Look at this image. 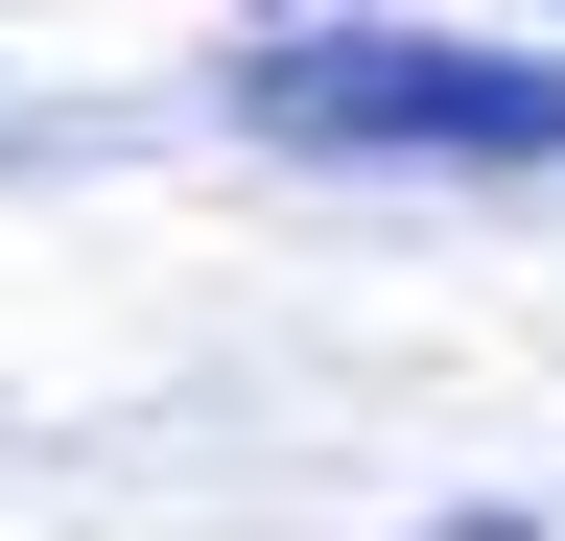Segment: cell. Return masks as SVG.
Masks as SVG:
<instances>
[{
	"instance_id": "cell-1",
	"label": "cell",
	"mask_w": 565,
	"mask_h": 541,
	"mask_svg": "<svg viewBox=\"0 0 565 541\" xmlns=\"http://www.w3.org/2000/svg\"><path fill=\"white\" fill-rule=\"evenodd\" d=\"M236 95H259V142H330V165H565V47H401V24H282Z\"/></svg>"
},
{
	"instance_id": "cell-2",
	"label": "cell",
	"mask_w": 565,
	"mask_h": 541,
	"mask_svg": "<svg viewBox=\"0 0 565 541\" xmlns=\"http://www.w3.org/2000/svg\"><path fill=\"white\" fill-rule=\"evenodd\" d=\"M448 541H519V518H448Z\"/></svg>"
},
{
	"instance_id": "cell-3",
	"label": "cell",
	"mask_w": 565,
	"mask_h": 541,
	"mask_svg": "<svg viewBox=\"0 0 565 541\" xmlns=\"http://www.w3.org/2000/svg\"><path fill=\"white\" fill-rule=\"evenodd\" d=\"M259 24H282V0H259Z\"/></svg>"
}]
</instances>
